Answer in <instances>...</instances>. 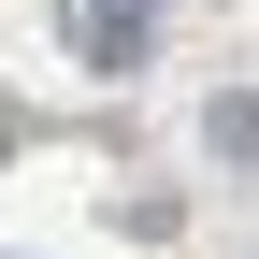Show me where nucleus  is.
<instances>
[{
  "mask_svg": "<svg viewBox=\"0 0 259 259\" xmlns=\"http://www.w3.org/2000/svg\"><path fill=\"white\" fill-rule=\"evenodd\" d=\"M58 44H72L101 87H130V72L158 58V0H58Z\"/></svg>",
  "mask_w": 259,
  "mask_h": 259,
  "instance_id": "1",
  "label": "nucleus"
},
{
  "mask_svg": "<svg viewBox=\"0 0 259 259\" xmlns=\"http://www.w3.org/2000/svg\"><path fill=\"white\" fill-rule=\"evenodd\" d=\"M202 130H216V158H231V173H259V87H231Z\"/></svg>",
  "mask_w": 259,
  "mask_h": 259,
  "instance_id": "2",
  "label": "nucleus"
}]
</instances>
